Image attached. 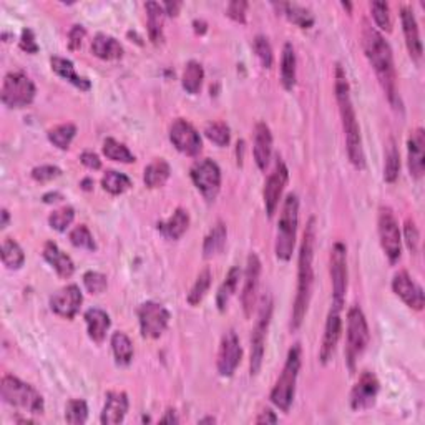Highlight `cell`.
<instances>
[{"label": "cell", "instance_id": "obj_1", "mask_svg": "<svg viewBox=\"0 0 425 425\" xmlns=\"http://www.w3.org/2000/svg\"><path fill=\"white\" fill-rule=\"evenodd\" d=\"M362 47L366 52V57L369 63L372 65L374 72H376L379 83L384 92H386L389 102L394 108H402L401 95L397 88V73L396 65H394V55L391 45L387 40L382 37L381 32H377L371 24L364 22L362 29Z\"/></svg>", "mask_w": 425, "mask_h": 425}, {"label": "cell", "instance_id": "obj_2", "mask_svg": "<svg viewBox=\"0 0 425 425\" xmlns=\"http://www.w3.org/2000/svg\"><path fill=\"white\" fill-rule=\"evenodd\" d=\"M314 246H316V220L311 217L307 221V226L302 236L301 250H299V261H297V287L295 304H292L291 314V331H297L301 327L302 321L309 309L311 297H312V286H314Z\"/></svg>", "mask_w": 425, "mask_h": 425}, {"label": "cell", "instance_id": "obj_3", "mask_svg": "<svg viewBox=\"0 0 425 425\" xmlns=\"http://www.w3.org/2000/svg\"><path fill=\"white\" fill-rule=\"evenodd\" d=\"M336 100L339 105V113H341L342 130L346 136V148L347 156L354 165V168L364 170L366 168V155L362 148V136H361V126H359L356 110H354L352 100H351V87H349L347 75L344 72L342 65L337 63L336 67Z\"/></svg>", "mask_w": 425, "mask_h": 425}, {"label": "cell", "instance_id": "obj_4", "mask_svg": "<svg viewBox=\"0 0 425 425\" xmlns=\"http://www.w3.org/2000/svg\"><path fill=\"white\" fill-rule=\"evenodd\" d=\"M301 371V346L299 344H295L290 349L286 357V364L282 367L281 376L277 377L271 391V402L280 409L282 412H290L292 406V401H295L296 394V382L297 376H299Z\"/></svg>", "mask_w": 425, "mask_h": 425}, {"label": "cell", "instance_id": "obj_5", "mask_svg": "<svg viewBox=\"0 0 425 425\" xmlns=\"http://www.w3.org/2000/svg\"><path fill=\"white\" fill-rule=\"evenodd\" d=\"M0 397L5 404L12 406L20 411L40 416L43 414L45 404L43 397L30 386V384L20 381L15 376H4L0 382Z\"/></svg>", "mask_w": 425, "mask_h": 425}, {"label": "cell", "instance_id": "obj_6", "mask_svg": "<svg viewBox=\"0 0 425 425\" xmlns=\"http://www.w3.org/2000/svg\"><path fill=\"white\" fill-rule=\"evenodd\" d=\"M297 222H299V200L295 193L286 196L277 222L276 256L280 261H290L296 245Z\"/></svg>", "mask_w": 425, "mask_h": 425}, {"label": "cell", "instance_id": "obj_7", "mask_svg": "<svg viewBox=\"0 0 425 425\" xmlns=\"http://www.w3.org/2000/svg\"><path fill=\"white\" fill-rule=\"evenodd\" d=\"M369 339V326L366 321V316L361 307L354 304L347 312V344H346V361L349 366V371H356L357 359L362 356L366 351Z\"/></svg>", "mask_w": 425, "mask_h": 425}, {"label": "cell", "instance_id": "obj_8", "mask_svg": "<svg viewBox=\"0 0 425 425\" xmlns=\"http://www.w3.org/2000/svg\"><path fill=\"white\" fill-rule=\"evenodd\" d=\"M272 317V297L270 295L262 296L261 307L257 312V319L251 332V359H250V372L251 376H257L261 371L262 359H265L266 336L270 329Z\"/></svg>", "mask_w": 425, "mask_h": 425}, {"label": "cell", "instance_id": "obj_9", "mask_svg": "<svg viewBox=\"0 0 425 425\" xmlns=\"http://www.w3.org/2000/svg\"><path fill=\"white\" fill-rule=\"evenodd\" d=\"M35 93L37 90L27 75L22 72H9L4 78L0 98L9 108H24L34 102Z\"/></svg>", "mask_w": 425, "mask_h": 425}, {"label": "cell", "instance_id": "obj_10", "mask_svg": "<svg viewBox=\"0 0 425 425\" xmlns=\"http://www.w3.org/2000/svg\"><path fill=\"white\" fill-rule=\"evenodd\" d=\"M377 230L379 237H381V246L384 252H386L389 262L396 265L402 255L401 227H399L396 215H394V211L389 206H381V210H379Z\"/></svg>", "mask_w": 425, "mask_h": 425}, {"label": "cell", "instance_id": "obj_11", "mask_svg": "<svg viewBox=\"0 0 425 425\" xmlns=\"http://www.w3.org/2000/svg\"><path fill=\"white\" fill-rule=\"evenodd\" d=\"M329 272L332 285V307L342 311L347 291V250L341 241L334 242L329 257Z\"/></svg>", "mask_w": 425, "mask_h": 425}, {"label": "cell", "instance_id": "obj_12", "mask_svg": "<svg viewBox=\"0 0 425 425\" xmlns=\"http://www.w3.org/2000/svg\"><path fill=\"white\" fill-rule=\"evenodd\" d=\"M191 180L206 201H215L221 190V170L216 161L210 158L201 160L193 165L190 171Z\"/></svg>", "mask_w": 425, "mask_h": 425}, {"label": "cell", "instance_id": "obj_13", "mask_svg": "<svg viewBox=\"0 0 425 425\" xmlns=\"http://www.w3.org/2000/svg\"><path fill=\"white\" fill-rule=\"evenodd\" d=\"M138 321L141 336L146 339H158L168 327L170 312L158 302L146 301L138 307Z\"/></svg>", "mask_w": 425, "mask_h": 425}, {"label": "cell", "instance_id": "obj_14", "mask_svg": "<svg viewBox=\"0 0 425 425\" xmlns=\"http://www.w3.org/2000/svg\"><path fill=\"white\" fill-rule=\"evenodd\" d=\"M170 141L180 153L196 156L203 148V141L193 125L185 118H176L170 126Z\"/></svg>", "mask_w": 425, "mask_h": 425}, {"label": "cell", "instance_id": "obj_15", "mask_svg": "<svg viewBox=\"0 0 425 425\" xmlns=\"http://www.w3.org/2000/svg\"><path fill=\"white\" fill-rule=\"evenodd\" d=\"M287 180H290V170H287L285 161L277 158L275 170L267 176L265 183V193H262V196H265V208L270 217L275 216L277 206H280L281 195L286 188Z\"/></svg>", "mask_w": 425, "mask_h": 425}, {"label": "cell", "instance_id": "obj_16", "mask_svg": "<svg viewBox=\"0 0 425 425\" xmlns=\"http://www.w3.org/2000/svg\"><path fill=\"white\" fill-rule=\"evenodd\" d=\"M260 277H261V261L256 252H251L247 256L246 271H245V287H242L241 295V304L246 317L252 316L257 302V291H260Z\"/></svg>", "mask_w": 425, "mask_h": 425}, {"label": "cell", "instance_id": "obj_17", "mask_svg": "<svg viewBox=\"0 0 425 425\" xmlns=\"http://www.w3.org/2000/svg\"><path fill=\"white\" fill-rule=\"evenodd\" d=\"M242 357V349L235 331H227L221 339L217 352V372L221 377H231L236 372Z\"/></svg>", "mask_w": 425, "mask_h": 425}, {"label": "cell", "instance_id": "obj_18", "mask_svg": "<svg viewBox=\"0 0 425 425\" xmlns=\"http://www.w3.org/2000/svg\"><path fill=\"white\" fill-rule=\"evenodd\" d=\"M83 302L82 291L77 285H68L50 297V309L63 319H73Z\"/></svg>", "mask_w": 425, "mask_h": 425}, {"label": "cell", "instance_id": "obj_19", "mask_svg": "<svg viewBox=\"0 0 425 425\" xmlns=\"http://www.w3.org/2000/svg\"><path fill=\"white\" fill-rule=\"evenodd\" d=\"M342 332V319H341V309L337 307H331L329 311L326 327H324V336H322V344L321 349H319V361H321L322 366L331 362L334 357V352H336L339 339H341Z\"/></svg>", "mask_w": 425, "mask_h": 425}, {"label": "cell", "instance_id": "obj_20", "mask_svg": "<svg viewBox=\"0 0 425 425\" xmlns=\"http://www.w3.org/2000/svg\"><path fill=\"white\" fill-rule=\"evenodd\" d=\"M379 389H381V386H379L377 377L369 371L362 372L351 391V407L354 411L371 409L376 404Z\"/></svg>", "mask_w": 425, "mask_h": 425}, {"label": "cell", "instance_id": "obj_21", "mask_svg": "<svg viewBox=\"0 0 425 425\" xmlns=\"http://www.w3.org/2000/svg\"><path fill=\"white\" fill-rule=\"evenodd\" d=\"M392 290L411 309H424V291L416 281L409 276L407 271H399L392 280Z\"/></svg>", "mask_w": 425, "mask_h": 425}, {"label": "cell", "instance_id": "obj_22", "mask_svg": "<svg viewBox=\"0 0 425 425\" xmlns=\"http://www.w3.org/2000/svg\"><path fill=\"white\" fill-rule=\"evenodd\" d=\"M401 20H402V30L404 37H406V45L412 60L421 62L424 55V47L421 40V32H419V24L414 10L411 7H402L401 10Z\"/></svg>", "mask_w": 425, "mask_h": 425}, {"label": "cell", "instance_id": "obj_23", "mask_svg": "<svg viewBox=\"0 0 425 425\" xmlns=\"http://www.w3.org/2000/svg\"><path fill=\"white\" fill-rule=\"evenodd\" d=\"M409 151V171L416 180H421L425 171V131L422 128L414 130L407 141Z\"/></svg>", "mask_w": 425, "mask_h": 425}, {"label": "cell", "instance_id": "obj_24", "mask_svg": "<svg viewBox=\"0 0 425 425\" xmlns=\"http://www.w3.org/2000/svg\"><path fill=\"white\" fill-rule=\"evenodd\" d=\"M130 402L128 396L121 391H111L106 394V401L102 411L100 422L103 425H116L123 422V419L128 412Z\"/></svg>", "mask_w": 425, "mask_h": 425}, {"label": "cell", "instance_id": "obj_25", "mask_svg": "<svg viewBox=\"0 0 425 425\" xmlns=\"http://www.w3.org/2000/svg\"><path fill=\"white\" fill-rule=\"evenodd\" d=\"M252 153H255V161L257 168L265 171L270 165L271 153H272V135L270 126L265 121H260L255 126V143H252Z\"/></svg>", "mask_w": 425, "mask_h": 425}, {"label": "cell", "instance_id": "obj_26", "mask_svg": "<svg viewBox=\"0 0 425 425\" xmlns=\"http://www.w3.org/2000/svg\"><path fill=\"white\" fill-rule=\"evenodd\" d=\"M43 260L53 267L60 277H70L75 272V265L67 252L57 246V242L47 241L43 246Z\"/></svg>", "mask_w": 425, "mask_h": 425}, {"label": "cell", "instance_id": "obj_27", "mask_svg": "<svg viewBox=\"0 0 425 425\" xmlns=\"http://www.w3.org/2000/svg\"><path fill=\"white\" fill-rule=\"evenodd\" d=\"M146 27H148V37L153 45L163 43L165 40V9L158 2H146Z\"/></svg>", "mask_w": 425, "mask_h": 425}, {"label": "cell", "instance_id": "obj_28", "mask_svg": "<svg viewBox=\"0 0 425 425\" xmlns=\"http://www.w3.org/2000/svg\"><path fill=\"white\" fill-rule=\"evenodd\" d=\"M85 322H87V331L88 337L92 339L93 342L102 344L106 337V332L111 326L110 316L106 314L105 311L98 309V307H92L85 312Z\"/></svg>", "mask_w": 425, "mask_h": 425}, {"label": "cell", "instance_id": "obj_29", "mask_svg": "<svg viewBox=\"0 0 425 425\" xmlns=\"http://www.w3.org/2000/svg\"><path fill=\"white\" fill-rule=\"evenodd\" d=\"M50 65H52V70L58 75V77L67 80V82L75 85L77 88L83 90V92H88V90L92 88V83H90V80L87 77H82V75L75 72L72 60H67L62 57H52L50 58Z\"/></svg>", "mask_w": 425, "mask_h": 425}, {"label": "cell", "instance_id": "obj_30", "mask_svg": "<svg viewBox=\"0 0 425 425\" xmlns=\"http://www.w3.org/2000/svg\"><path fill=\"white\" fill-rule=\"evenodd\" d=\"M190 226V215L185 208H176L168 220L160 222L158 231L166 240H180Z\"/></svg>", "mask_w": 425, "mask_h": 425}, {"label": "cell", "instance_id": "obj_31", "mask_svg": "<svg viewBox=\"0 0 425 425\" xmlns=\"http://www.w3.org/2000/svg\"><path fill=\"white\" fill-rule=\"evenodd\" d=\"M92 53L100 60H118L123 57V47L111 35L97 34L92 42Z\"/></svg>", "mask_w": 425, "mask_h": 425}, {"label": "cell", "instance_id": "obj_32", "mask_svg": "<svg viewBox=\"0 0 425 425\" xmlns=\"http://www.w3.org/2000/svg\"><path fill=\"white\" fill-rule=\"evenodd\" d=\"M170 173H171V168L168 161L163 158H156L145 168L143 181L145 185L151 190L161 188V186H165L166 181H168Z\"/></svg>", "mask_w": 425, "mask_h": 425}, {"label": "cell", "instance_id": "obj_33", "mask_svg": "<svg viewBox=\"0 0 425 425\" xmlns=\"http://www.w3.org/2000/svg\"><path fill=\"white\" fill-rule=\"evenodd\" d=\"M240 277H241V271L237 266H232L227 275L222 281V285L220 286V290L216 292V306L221 312L226 311L227 304H230L231 297L235 296V292L237 290V285H240Z\"/></svg>", "mask_w": 425, "mask_h": 425}, {"label": "cell", "instance_id": "obj_34", "mask_svg": "<svg viewBox=\"0 0 425 425\" xmlns=\"http://www.w3.org/2000/svg\"><path fill=\"white\" fill-rule=\"evenodd\" d=\"M296 53L292 43L286 42L285 47H282V58H281V83L285 90L295 88L296 85Z\"/></svg>", "mask_w": 425, "mask_h": 425}, {"label": "cell", "instance_id": "obj_35", "mask_svg": "<svg viewBox=\"0 0 425 425\" xmlns=\"http://www.w3.org/2000/svg\"><path fill=\"white\" fill-rule=\"evenodd\" d=\"M226 237H227V231H226L225 222L217 221L205 237L203 256L206 257V260L220 255V252L222 251V247H225V245H226Z\"/></svg>", "mask_w": 425, "mask_h": 425}, {"label": "cell", "instance_id": "obj_36", "mask_svg": "<svg viewBox=\"0 0 425 425\" xmlns=\"http://www.w3.org/2000/svg\"><path fill=\"white\" fill-rule=\"evenodd\" d=\"M111 351H113L115 361L118 366H128L135 354L130 337L120 331L113 332V336H111Z\"/></svg>", "mask_w": 425, "mask_h": 425}, {"label": "cell", "instance_id": "obj_37", "mask_svg": "<svg viewBox=\"0 0 425 425\" xmlns=\"http://www.w3.org/2000/svg\"><path fill=\"white\" fill-rule=\"evenodd\" d=\"M203 78H205L203 65L200 62H195V60H190L183 70V77H181L183 88L188 93L196 95L200 92L201 85H203Z\"/></svg>", "mask_w": 425, "mask_h": 425}, {"label": "cell", "instance_id": "obj_38", "mask_svg": "<svg viewBox=\"0 0 425 425\" xmlns=\"http://www.w3.org/2000/svg\"><path fill=\"white\" fill-rule=\"evenodd\" d=\"M2 262L7 270H20L25 262V255L20 245L12 237H5L2 242Z\"/></svg>", "mask_w": 425, "mask_h": 425}, {"label": "cell", "instance_id": "obj_39", "mask_svg": "<svg viewBox=\"0 0 425 425\" xmlns=\"http://www.w3.org/2000/svg\"><path fill=\"white\" fill-rule=\"evenodd\" d=\"M276 7L281 10L282 15H286L290 22L296 24L297 27L311 29L312 24H314V17H312V14L307 9L301 7V5H297V4H280V5H276Z\"/></svg>", "mask_w": 425, "mask_h": 425}, {"label": "cell", "instance_id": "obj_40", "mask_svg": "<svg viewBox=\"0 0 425 425\" xmlns=\"http://www.w3.org/2000/svg\"><path fill=\"white\" fill-rule=\"evenodd\" d=\"M399 170H401V155L394 138H389L386 148V165H384V180L387 183H396Z\"/></svg>", "mask_w": 425, "mask_h": 425}, {"label": "cell", "instance_id": "obj_41", "mask_svg": "<svg viewBox=\"0 0 425 425\" xmlns=\"http://www.w3.org/2000/svg\"><path fill=\"white\" fill-rule=\"evenodd\" d=\"M211 280H212V276H211L210 267H205V270L198 275V277H196L195 285L191 286L188 297H186V301H188L190 306H198L200 302L205 299V296L208 295V291H210Z\"/></svg>", "mask_w": 425, "mask_h": 425}, {"label": "cell", "instance_id": "obj_42", "mask_svg": "<svg viewBox=\"0 0 425 425\" xmlns=\"http://www.w3.org/2000/svg\"><path fill=\"white\" fill-rule=\"evenodd\" d=\"M102 186L103 190L108 191L110 195L118 196V195H123L126 190H130L131 180L123 173H118V171L115 170H108L105 171L102 178Z\"/></svg>", "mask_w": 425, "mask_h": 425}, {"label": "cell", "instance_id": "obj_43", "mask_svg": "<svg viewBox=\"0 0 425 425\" xmlns=\"http://www.w3.org/2000/svg\"><path fill=\"white\" fill-rule=\"evenodd\" d=\"M75 135H77V126L73 123H63L57 125L55 128L48 131V140L50 143H53V146H57L58 150H68Z\"/></svg>", "mask_w": 425, "mask_h": 425}, {"label": "cell", "instance_id": "obj_44", "mask_svg": "<svg viewBox=\"0 0 425 425\" xmlns=\"http://www.w3.org/2000/svg\"><path fill=\"white\" fill-rule=\"evenodd\" d=\"M103 155L108 160L120 161V163H133L135 155L126 148L123 143L116 141L115 138H106L103 141Z\"/></svg>", "mask_w": 425, "mask_h": 425}, {"label": "cell", "instance_id": "obj_45", "mask_svg": "<svg viewBox=\"0 0 425 425\" xmlns=\"http://www.w3.org/2000/svg\"><path fill=\"white\" fill-rule=\"evenodd\" d=\"M88 419V406L82 399H72L65 406V421L72 425L85 424Z\"/></svg>", "mask_w": 425, "mask_h": 425}, {"label": "cell", "instance_id": "obj_46", "mask_svg": "<svg viewBox=\"0 0 425 425\" xmlns=\"http://www.w3.org/2000/svg\"><path fill=\"white\" fill-rule=\"evenodd\" d=\"M70 242L75 247H80V250L97 251V242L93 240V235L85 225H78L73 227L72 232H70Z\"/></svg>", "mask_w": 425, "mask_h": 425}, {"label": "cell", "instance_id": "obj_47", "mask_svg": "<svg viewBox=\"0 0 425 425\" xmlns=\"http://www.w3.org/2000/svg\"><path fill=\"white\" fill-rule=\"evenodd\" d=\"M205 135L208 136V140L217 146H227L231 140L230 126L222 121H211V123L206 125Z\"/></svg>", "mask_w": 425, "mask_h": 425}, {"label": "cell", "instance_id": "obj_48", "mask_svg": "<svg viewBox=\"0 0 425 425\" xmlns=\"http://www.w3.org/2000/svg\"><path fill=\"white\" fill-rule=\"evenodd\" d=\"M75 220V210L72 206H63V208L55 210L52 215L48 216V225L53 227L55 231H67V227L72 225Z\"/></svg>", "mask_w": 425, "mask_h": 425}, {"label": "cell", "instance_id": "obj_49", "mask_svg": "<svg viewBox=\"0 0 425 425\" xmlns=\"http://www.w3.org/2000/svg\"><path fill=\"white\" fill-rule=\"evenodd\" d=\"M372 10V19L376 25L384 32H391L392 30V17H391V9H389V4L386 2H372L371 4Z\"/></svg>", "mask_w": 425, "mask_h": 425}, {"label": "cell", "instance_id": "obj_50", "mask_svg": "<svg viewBox=\"0 0 425 425\" xmlns=\"http://www.w3.org/2000/svg\"><path fill=\"white\" fill-rule=\"evenodd\" d=\"M252 50H255L256 57L260 58L262 67L265 68L272 67V60H275V57H272V48H271L270 40H267L265 35H257V37H255V40H252Z\"/></svg>", "mask_w": 425, "mask_h": 425}, {"label": "cell", "instance_id": "obj_51", "mask_svg": "<svg viewBox=\"0 0 425 425\" xmlns=\"http://www.w3.org/2000/svg\"><path fill=\"white\" fill-rule=\"evenodd\" d=\"M83 285L92 295H102V292H105L106 286H108V281H106V276L102 275V272L88 271L83 275Z\"/></svg>", "mask_w": 425, "mask_h": 425}, {"label": "cell", "instance_id": "obj_52", "mask_svg": "<svg viewBox=\"0 0 425 425\" xmlns=\"http://www.w3.org/2000/svg\"><path fill=\"white\" fill-rule=\"evenodd\" d=\"M60 175H62V170L53 165H42L32 170V178L37 181V183H47V181L58 178Z\"/></svg>", "mask_w": 425, "mask_h": 425}, {"label": "cell", "instance_id": "obj_53", "mask_svg": "<svg viewBox=\"0 0 425 425\" xmlns=\"http://www.w3.org/2000/svg\"><path fill=\"white\" fill-rule=\"evenodd\" d=\"M404 235H406V245L409 247V251H411L412 255H417L419 242H421V235H419L416 222H414L412 220L406 221V226H404Z\"/></svg>", "mask_w": 425, "mask_h": 425}, {"label": "cell", "instance_id": "obj_54", "mask_svg": "<svg viewBox=\"0 0 425 425\" xmlns=\"http://www.w3.org/2000/svg\"><path fill=\"white\" fill-rule=\"evenodd\" d=\"M246 9H247V2H245V0H235V2H230L226 7L227 17L232 19L237 24H246Z\"/></svg>", "mask_w": 425, "mask_h": 425}, {"label": "cell", "instance_id": "obj_55", "mask_svg": "<svg viewBox=\"0 0 425 425\" xmlns=\"http://www.w3.org/2000/svg\"><path fill=\"white\" fill-rule=\"evenodd\" d=\"M19 45H20V48H22L24 52H27V53H37L39 52V43H37V40H35V34L30 29H24L22 30V35H20Z\"/></svg>", "mask_w": 425, "mask_h": 425}, {"label": "cell", "instance_id": "obj_56", "mask_svg": "<svg viewBox=\"0 0 425 425\" xmlns=\"http://www.w3.org/2000/svg\"><path fill=\"white\" fill-rule=\"evenodd\" d=\"M85 35H87V30H85L83 25H73L68 32V48L78 50L82 47Z\"/></svg>", "mask_w": 425, "mask_h": 425}, {"label": "cell", "instance_id": "obj_57", "mask_svg": "<svg viewBox=\"0 0 425 425\" xmlns=\"http://www.w3.org/2000/svg\"><path fill=\"white\" fill-rule=\"evenodd\" d=\"M80 161L87 166L88 170H100L102 168V160L98 158L97 153H93V151H83L82 155H80Z\"/></svg>", "mask_w": 425, "mask_h": 425}, {"label": "cell", "instance_id": "obj_58", "mask_svg": "<svg viewBox=\"0 0 425 425\" xmlns=\"http://www.w3.org/2000/svg\"><path fill=\"white\" fill-rule=\"evenodd\" d=\"M276 422H277V417L275 416V412L270 411V409L262 411L260 416L256 417V424H276Z\"/></svg>", "mask_w": 425, "mask_h": 425}, {"label": "cell", "instance_id": "obj_59", "mask_svg": "<svg viewBox=\"0 0 425 425\" xmlns=\"http://www.w3.org/2000/svg\"><path fill=\"white\" fill-rule=\"evenodd\" d=\"M163 9H165L166 15H170V17H176L181 9V4L180 2H165Z\"/></svg>", "mask_w": 425, "mask_h": 425}, {"label": "cell", "instance_id": "obj_60", "mask_svg": "<svg viewBox=\"0 0 425 425\" xmlns=\"http://www.w3.org/2000/svg\"><path fill=\"white\" fill-rule=\"evenodd\" d=\"M160 422H163V424H178V417H176L175 411L168 409V411H166V416L161 417Z\"/></svg>", "mask_w": 425, "mask_h": 425}, {"label": "cell", "instance_id": "obj_61", "mask_svg": "<svg viewBox=\"0 0 425 425\" xmlns=\"http://www.w3.org/2000/svg\"><path fill=\"white\" fill-rule=\"evenodd\" d=\"M193 25H195L196 32H200V34H205L206 32V24L203 22V20H195Z\"/></svg>", "mask_w": 425, "mask_h": 425}, {"label": "cell", "instance_id": "obj_62", "mask_svg": "<svg viewBox=\"0 0 425 425\" xmlns=\"http://www.w3.org/2000/svg\"><path fill=\"white\" fill-rule=\"evenodd\" d=\"M0 215H2V221H0V227H7V225H9V211L7 210H2V212H0Z\"/></svg>", "mask_w": 425, "mask_h": 425}, {"label": "cell", "instance_id": "obj_63", "mask_svg": "<svg viewBox=\"0 0 425 425\" xmlns=\"http://www.w3.org/2000/svg\"><path fill=\"white\" fill-rule=\"evenodd\" d=\"M205 422H215V419L208 417V419H203V421H200V424H205Z\"/></svg>", "mask_w": 425, "mask_h": 425}]
</instances>
